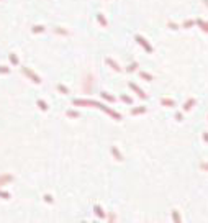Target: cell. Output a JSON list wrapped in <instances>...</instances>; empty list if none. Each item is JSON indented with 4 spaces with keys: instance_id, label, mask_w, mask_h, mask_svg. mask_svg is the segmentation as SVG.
Wrapping results in <instances>:
<instances>
[{
    "instance_id": "2e32d148",
    "label": "cell",
    "mask_w": 208,
    "mask_h": 223,
    "mask_svg": "<svg viewBox=\"0 0 208 223\" xmlns=\"http://www.w3.org/2000/svg\"><path fill=\"white\" fill-rule=\"evenodd\" d=\"M57 89H59V90H61V92H64V94H67V89H66V87H62V85H59V87H57Z\"/></svg>"
},
{
    "instance_id": "8992f818",
    "label": "cell",
    "mask_w": 208,
    "mask_h": 223,
    "mask_svg": "<svg viewBox=\"0 0 208 223\" xmlns=\"http://www.w3.org/2000/svg\"><path fill=\"white\" fill-rule=\"evenodd\" d=\"M102 97H103V99H107V100H110V102H113V100H115V97L108 95V92H102Z\"/></svg>"
},
{
    "instance_id": "4fadbf2b",
    "label": "cell",
    "mask_w": 208,
    "mask_h": 223,
    "mask_svg": "<svg viewBox=\"0 0 208 223\" xmlns=\"http://www.w3.org/2000/svg\"><path fill=\"white\" fill-rule=\"evenodd\" d=\"M198 25H202L203 26V30L208 31V23H203V22H198Z\"/></svg>"
},
{
    "instance_id": "ba28073f",
    "label": "cell",
    "mask_w": 208,
    "mask_h": 223,
    "mask_svg": "<svg viewBox=\"0 0 208 223\" xmlns=\"http://www.w3.org/2000/svg\"><path fill=\"white\" fill-rule=\"evenodd\" d=\"M144 112H146V109H144V107H141V109H134V110H133V115H138V113H144Z\"/></svg>"
},
{
    "instance_id": "9a60e30c",
    "label": "cell",
    "mask_w": 208,
    "mask_h": 223,
    "mask_svg": "<svg viewBox=\"0 0 208 223\" xmlns=\"http://www.w3.org/2000/svg\"><path fill=\"white\" fill-rule=\"evenodd\" d=\"M136 66H138L136 62H134V64H131L130 67H128V71H134V69H136Z\"/></svg>"
},
{
    "instance_id": "ffe728a7",
    "label": "cell",
    "mask_w": 208,
    "mask_h": 223,
    "mask_svg": "<svg viewBox=\"0 0 208 223\" xmlns=\"http://www.w3.org/2000/svg\"><path fill=\"white\" fill-rule=\"evenodd\" d=\"M203 139H205V141H208V135H207V133L203 135Z\"/></svg>"
},
{
    "instance_id": "ac0fdd59",
    "label": "cell",
    "mask_w": 208,
    "mask_h": 223,
    "mask_svg": "<svg viewBox=\"0 0 208 223\" xmlns=\"http://www.w3.org/2000/svg\"><path fill=\"white\" fill-rule=\"evenodd\" d=\"M174 220L179 222V215H177V210H174Z\"/></svg>"
},
{
    "instance_id": "5bb4252c",
    "label": "cell",
    "mask_w": 208,
    "mask_h": 223,
    "mask_svg": "<svg viewBox=\"0 0 208 223\" xmlns=\"http://www.w3.org/2000/svg\"><path fill=\"white\" fill-rule=\"evenodd\" d=\"M38 103H40V107H41V109H43V110H46V109H48V107H46V103H44V102H41V100H40V102H38Z\"/></svg>"
},
{
    "instance_id": "d6986e66",
    "label": "cell",
    "mask_w": 208,
    "mask_h": 223,
    "mask_svg": "<svg viewBox=\"0 0 208 223\" xmlns=\"http://www.w3.org/2000/svg\"><path fill=\"white\" fill-rule=\"evenodd\" d=\"M34 31H43V26H34Z\"/></svg>"
},
{
    "instance_id": "5b68a950",
    "label": "cell",
    "mask_w": 208,
    "mask_h": 223,
    "mask_svg": "<svg viewBox=\"0 0 208 223\" xmlns=\"http://www.w3.org/2000/svg\"><path fill=\"white\" fill-rule=\"evenodd\" d=\"M107 62H108V64L112 66L113 69H116V71H120V66L116 64V62H113V59H107Z\"/></svg>"
},
{
    "instance_id": "52a82bcc",
    "label": "cell",
    "mask_w": 208,
    "mask_h": 223,
    "mask_svg": "<svg viewBox=\"0 0 208 223\" xmlns=\"http://www.w3.org/2000/svg\"><path fill=\"white\" fill-rule=\"evenodd\" d=\"M95 212H97V217H100V218H102V217H105V213H103V212H102V208H100L98 205H97V207H95Z\"/></svg>"
},
{
    "instance_id": "7c38bea8",
    "label": "cell",
    "mask_w": 208,
    "mask_h": 223,
    "mask_svg": "<svg viewBox=\"0 0 208 223\" xmlns=\"http://www.w3.org/2000/svg\"><path fill=\"white\" fill-rule=\"evenodd\" d=\"M7 180H10V176H3V177H0V184H2V182H7Z\"/></svg>"
},
{
    "instance_id": "8fae6325",
    "label": "cell",
    "mask_w": 208,
    "mask_h": 223,
    "mask_svg": "<svg viewBox=\"0 0 208 223\" xmlns=\"http://www.w3.org/2000/svg\"><path fill=\"white\" fill-rule=\"evenodd\" d=\"M141 77L148 79V81H152V76L151 74H146V72H141Z\"/></svg>"
},
{
    "instance_id": "30bf717a",
    "label": "cell",
    "mask_w": 208,
    "mask_h": 223,
    "mask_svg": "<svg viewBox=\"0 0 208 223\" xmlns=\"http://www.w3.org/2000/svg\"><path fill=\"white\" fill-rule=\"evenodd\" d=\"M98 22L102 23L103 26H107V20H105V18H103V16H102V13H98Z\"/></svg>"
},
{
    "instance_id": "e0dca14e",
    "label": "cell",
    "mask_w": 208,
    "mask_h": 223,
    "mask_svg": "<svg viewBox=\"0 0 208 223\" xmlns=\"http://www.w3.org/2000/svg\"><path fill=\"white\" fill-rule=\"evenodd\" d=\"M121 99H123V100H125V102H126V103H131V99H128L126 95H123V97H121Z\"/></svg>"
},
{
    "instance_id": "6da1fadb",
    "label": "cell",
    "mask_w": 208,
    "mask_h": 223,
    "mask_svg": "<svg viewBox=\"0 0 208 223\" xmlns=\"http://www.w3.org/2000/svg\"><path fill=\"white\" fill-rule=\"evenodd\" d=\"M136 40H138V43H139V44H141V46H144V48H146V51H148V53H151V51H152V48H151V44H149V43H148V41H146V40H144V38H143V36H136Z\"/></svg>"
},
{
    "instance_id": "277c9868",
    "label": "cell",
    "mask_w": 208,
    "mask_h": 223,
    "mask_svg": "<svg viewBox=\"0 0 208 223\" xmlns=\"http://www.w3.org/2000/svg\"><path fill=\"white\" fill-rule=\"evenodd\" d=\"M161 102H162V105H167V107H174L175 105L174 100H169V99H162Z\"/></svg>"
},
{
    "instance_id": "7402d4cb",
    "label": "cell",
    "mask_w": 208,
    "mask_h": 223,
    "mask_svg": "<svg viewBox=\"0 0 208 223\" xmlns=\"http://www.w3.org/2000/svg\"><path fill=\"white\" fill-rule=\"evenodd\" d=\"M205 3H207V5H208V0H205Z\"/></svg>"
},
{
    "instance_id": "3957f363",
    "label": "cell",
    "mask_w": 208,
    "mask_h": 223,
    "mask_svg": "<svg viewBox=\"0 0 208 223\" xmlns=\"http://www.w3.org/2000/svg\"><path fill=\"white\" fill-rule=\"evenodd\" d=\"M112 153H113V156H115V158H116V159H118V161H123V158H121V154H120V151H118V149H116V148H115V146H113V148H112Z\"/></svg>"
},
{
    "instance_id": "9c48e42d",
    "label": "cell",
    "mask_w": 208,
    "mask_h": 223,
    "mask_svg": "<svg viewBox=\"0 0 208 223\" xmlns=\"http://www.w3.org/2000/svg\"><path fill=\"white\" fill-rule=\"evenodd\" d=\"M193 102H195V100H193V99H190V100H189V102H187V103H185V110H190V109H192V105H193Z\"/></svg>"
},
{
    "instance_id": "7a4b0ae2",
    "label": "cell",
    "mask_w": 208,
    "mask_h": 223,
    "mask_svg": "<svg viewBox=\"0 0 208 223\" xmlns=\"http://www.w3.org/2000/svg\"><path fill=\"white\" fill-rule=\"evenodd\" d=\"M130 87H131V89H134V90H136V92H138V95H139V97H143V99H144V97H146V94H144L143 90H141L139 87L136 85V84H130Z\"/></svg>"
},
{
    "instance_id": "44dd1931",
    "label": "cell",
    "mask_w": 208,
    "mask_h": 223,
    "mask_svg": "<svg viewBox=\"0 0 208 223\" xmlns=\"http://www.w3.org/2000/svg\"><path fill=\"white\" fill-rule=\"evenodd\" d=\"M202 169H208V164H202Z\"/></svg>"
}]
</instances>
